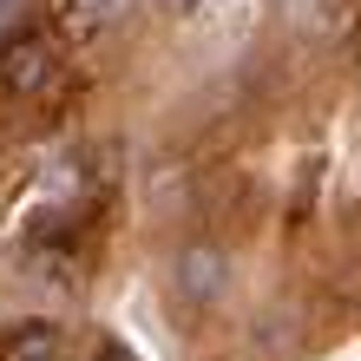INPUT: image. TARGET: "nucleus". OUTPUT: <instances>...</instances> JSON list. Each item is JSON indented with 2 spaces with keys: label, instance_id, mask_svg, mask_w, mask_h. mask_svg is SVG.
I'll use <instances>...</instances> for the list:
<instances>
[{
  "label": "nucleus",
  "instance_id": "nucleus-1",
  "mask_svg": "<svg viewBox=\"0 0 361 361\" xmlns=\"http://www.w3.org/2000/svg\"><path fill=\"white\" fill-rule=\"evenodd\" d=\"M171 289L184 295V302H217V295L230 289V257H224L217 243H190V250H178Z\"/></svg>",
  "mask_w": 361,
  "mask_h": 361
},
{
  "label": "nucleus",
  "instance_id": "nucleus-2",
  "mask_svg": "<svg viewBox=\"0 0 361 361\" xmlns=\"http://www.w3.org/2000/svg\"><path fill=\"white\" fill-rule=\"evenodd\" d=\"M47 79H53V47L39 33H20L0 47V86L20 92V99H33V92H47Z\"/></svg>",
  "mask_w": 361,
  "mask_h": 361
},
{
  "label": "nucleus",
  "instance_id": "nucleus-3",
  "mask_svg": "<svg viewBox=\"0 0 361 361\" xmlns=\"http://www.w3.org/2000/svg\"><path fill=\"white\" fill-rule=\"evenodd\" d=\"M118 20V0H59V27H66L73 39H92Z\"/></svg>",
  "mask_w": 361,
  "mask_h": 361
},
{
  "label": "nucleus",
  "instance_id": "nucleus-4",
  "mask_svg": "<svg viewBox=\"0 0 361 361\" xmlns=\"http://www.w3.org/2000/svg\"><path fill=\"white\" fill-rule=\"evenodd\" d=\"M7 361H59V348H53V335H47V329H33V335H27V342H20Z\"/></svg>",
  "mask_w": 361,
  "mask_h": 361
},
{
  "label": "nucleus",
  "instance_id": "nucleus-5",
  "mask_svg": "<svg viewBox=\"0 0 361 361\" xmlns=\"http://www.w3.org/2000/svg\"><path fill=\"white\" fill-rule=\"evenodd\" d=\"M164 7H178V13H190V7H197V0H164Z\"/></svg>",
  "mask_w": 361,
  "mask_h": 361
}]
</instances>
